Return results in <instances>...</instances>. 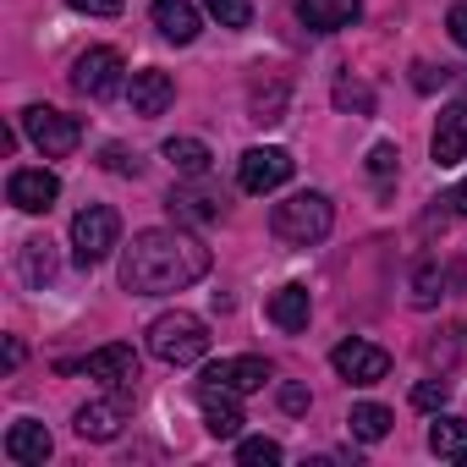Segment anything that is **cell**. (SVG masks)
I'll return each instance as SVG.
<instances>
[{
	"instance_id": "cell-1",
	"label": "cell",
	"mask_w": 467,
	"mask_h": 467,
	"mask_svg": "<svg viewBox=\"0 0 467 467\" xmlns=\"http://www.w3.org/2000/svg\"><path fill=\"white\" fill-rule=\"evenodd\" d=\"M209 275V248L182 225H154L138 231L121 254V286L132 297H165V292H187L192 281Z\"/></svg>"
},
{
	"instance_id": "cell-2",
	"label": "cell",
	"mask_w": 467,
	"mask_h": 467,
	"mask_svg": "<svg viewBox=\"0 0 467 467\" xmlns=\"http://www.w3.org/2000/svg\"><path fill=\"white\" fill-rule=\"evenodd\" d=\"M330 225H336V209H330L325 192H292L286 203L270 209V231H275L281 243H292V248H314V243H325V237H330Z\"/></svg>"
},
{
	"instance_id": "cell-3",
	"label": "cell",
	"mask_w": 467,
	"mask_h": 467,
	"mask_svg": "<svg viewBox=\"0 0 467 467\" xmlns=\"http://www.w3.org/2000/svg\"><path fill=\"white\" fill-rule=\"evenodd\" d=\"M149 352H154L160 363H171V368H187V363H198V358L209 352V330H203V319L187 314V308L160 314V319L149 325Z\"/></svg>"
},
{
	"instance_id": "cell-4",
	"label": "cell",
	"mask_w": 467,
	"mask_h": 467,
	"mask_svg": "<svg viewBox=\"0 0 467 467\" xmlns=\"http://www.w3.org/2000/svg\"><path fill=\"white\" fill-rule=\"evenodd\" d=\"M116 243H121V214L110 203H83L72 214V259L83 270H94L99 259H110Z\"/></svg>"
},
{
	"instance_id": "cell-5",
	"label": "cell",
	"mask_w": 467,
	"mask_h": 467,
	"mask_svg": "<svg viewBox=\"0 0 467 467\" xmlns=\"http://www.w3.org/2000/svg\"><path fill=\"white\" fill-rule=\"evenodd\" d=\"M23 132H28V143L45 160H61V154H72L83 143V121L67 116V110H56V105H28L23 110Z\"/></svg>"
},
{
	"instance_id": "cell-6",
	"label": "cell",
	"mask_w": 467,
	"mask_h": 467,
	"mask_svg": "<svg viewBox=\"0 0 467 467\" xmlns=\"http://www.w3.org/2000/svg\"><path fill=\"white\" fill-rule=\"evenodd\" d=\"M121 56L110 50V45H94V50H83L78 56V67H72V88L83 94V99H110V94H121Z\"/></svg>"
},
{
	"instance_id": "cell-7",
	"label": "cell",
	"mask_w": 467,
	"mask_h": 467,
	"mask_svg": "<svg viewBox=\"0 0 467 467\" xmlns=\"http://www.w3.org/2000/svg\"><path fill=\"white\" fill-rule=\"evenodd\" d=\"M132 385H110V396H99V401H83L78 407V418H72V429L83 434V440H116L121 434V423L132 418V396H127Z\"/></svg>"
},
{
	"instance_id": "cell-8",
	"label": "cell",
	"mask_w": 467,
	"mask_h": 467,
	"mask_svg": "<svg viewBox=\"0 0 467 467\" xmlns=\"http://www.w3.org/2000/svg\"><path fill=\"white\" fill-rule=\"evenodd\" d=\"M292 171H297V160L286 154V149H248L243 154V165H237V182H243V192H275V187H286L292 182Z\"/></svg>"
},
{
	"instance_id": "cell-9",
	"label": "cell",
	"mask_w": 467,
	"mask_h": 467,
	"mask_svg": "<svg viewBox=\"0 0 467 467\" xmlns=\"http://www.w3.org/2000/svg\"><path fill=\"white\" fill-rule=\"evenodd\" d=\"M330 363H336V374L347 379V385H379L385 374H390V352L385 347H374V341H341L336 352H330Z\"/></svg>"
},
{
	"instance_id": "cell-10",
	"label": "cell",
	"mask_w": 467,
	"mask_h": 467,
	"mask_svg": "<svg viewBox=\"0 0 467 467\" xmlns=\"http://www.w3.org/2000/svg\"><path fill=\"white\" fill-rule=\"evenodd\" d=\"M6 198H12L23 214H50L56 198H61V176L45 171V165H23V171H12V182H6Z\"/></svg>"
},
{
	"instance_id": "cell-11",
	"label": "cell",
	"mask_w": 467,
	"mask_h": 467,
	"mask_svg": "<svg viewBox=\"0 0 467 467\" xmlns=\"http://www.w3.org/2000/svg\"><path fill=\"white\" fill-rule=\"evenodd\" d=\"M429 154H434V165H440V171H451V165H462V160H467V105H445V110L434 116Z\"/></svg>"
},
{
	"instance_id": "cell-12",
	"label": "cell",
	"mask_w": 467,
	"mask_h": 467,
	"mask_svg": "<svg viewBox=\"0 0 467 467\" xmlns=\"http://www.w3.org/2000/svg\"><path fill=\"white\" fill-rule=\"evenodd\" d=\"M265 379H270L265 358H220L203 368V385H220L231 396H254V390H265Z\"/></svg>"
},
{
	"instance_id": "cell-13",
	"label": "cell",
	"mask_w": 467,
	"mask_h": 467,
	"mask_svg": "<svg viewBox=\"0 0 467 467\" xmlns=\"http://www.w3.org/2000/svg\"><path fill=\"white\" fill-rule=\"evenodd\" d=\"M363 17V0H297V23L314 34H341Z\"/></svg>"
},
{
	"instance_id": "cell-14",
	"label": "cell",
	"mask_w": 467,
	"mask_h": 467,
	"mask_svg": "<svg viewBox=\"0 0 467 467\" xmlns=\"http://www.w3.org/2000/svg\"><path fill=\"white\" fill-rule=\"evenodd\" d=\"M127 94H132V110H138V116H165V110H171V99H176V83H171V72L143 67V72H132Z\"/></svg>"
},
{
	"instance_id": "cell-15",
	"label": "cell",
	"mask_w": 467,
	"mask_h": 467,
	"mask_svg": "<svg viewBox=\"0 0 467 467\" xmlns=\"http://www.w3.org/2000/svg\"><path fill=\"white\" fill-rule=\"evenodd\" d=\"M198 401H203V429L214 440H237L243 434V412H237V396L220 390V385H198Z\"/></svg>"
},
{
	"instance_id": "cell-16",
	"label": "cell",
	"mask_w": 467,
	"mask_h": 467,
	"mask_svg": "<svg viewBox=\"0 0 467 467\" xmlns=\"http://www.w3.org/2000/svg\"><path fill=\"white\" fill-rule=\"evenodd\" d=\"M165 209L176 214V225H209L225 214V198L220 192H203V187H171Z\"/></svg>"
},
{
	"instance_id": "cell-17",
	"label": "cell",
	"mask_w": 467,
	"mask_h": 467,
	"mask_svg": "<svg viewBox=\"0 0 467 467\" xmlns=\"http://www.w3.org/2000/svg\"><path fill=\"white\" fill-rule=\"evenodd\" d=\"M149 17H154V28H160L171 45H192V39H198V28H203L192 0H154Z\"/></svg>"
},
{
	"instance_id": "cell-18",
	"label": "cell",
	"mask_w": 467,
	"mask_h": 467,
	"mask_svg": "<svg viewBox=\"0 0 467 467\" xmlns=\"http://www.w3.org/2000/svg\"><path fill=\"white\" fill-rule=\"evenodd\" d=\"M50 451H56V445H50V429H45V423L23 418V423L6 429V462H17V467H39Z\"/></svg>"
},
{
	"instance_id": "cell-19",
	"label": "cell",
	"mask_w": 467,
	"mask_h": 467,
	"mask_svg": "<svg viewBox=\"0 0 467 467\" xmlns=\"http://www.w3.org/2000/svg\"><path fill=\"white\" fill-rule=\"evenodd\" d=\"M88 379H105V385H132L138 379V352L132 347H99V352H88Z\"/></svg>"
},
{
	"instance_id": "cell-20",
	"label": "cell",
	"mask_w": 467,
	"mask_h": 467,
	"mask_svg": "<svg viewBox=\"0 0 467 467\" xmlns=\"http://www.w3.org/2000/svg\"><path fill=\"white\" fill-rule=\"evenodd\" d=\"M308 314H314V303H308V286H281L275 297H270V325L275 330H286V336H297V330H308Z\"/></svg>"
},
{
	"instance_id": "cell-21",
	"label": "cell",
	"mask_w": 467,
	"mask_h": 467,
	"mask_svg": "<svg viewBox=\"0 0 467 467\" xmlns=\"http://www.w3.org/2000/svg\"><path fill=\"white\" fill-rule=\"evenodd\" d=\"M160 154L171 160V171H176V176H192V182H203V176H209V165H214L209 143H198V138H165V149H160Z\"/></svg>"
},
{
	"instance_id": "cell-22",
	"label": "cell",
	"mask_w": 467,
	"mask_h": 467,
	"mask_svg": "<svg viewBox=\"0 0 467 467\" xmlns=\"http://www.w3.org/2000/svg\"><path fill=\"white\" fill-rule=\"evenodd\" d=\"M347 423H352V434H358V440H368V445H374V440H385V434H390V423H396V418H390V407H379V401H358V407L347 412Z\"/></svg>"
},
{
	"instance_id": "cell-23",
	"label": "cell",
	"mask_w": 467,
	"mask_h": 467,
	"mask_svg": "<svg viewBox=\"0 0 467 467\" xmlns=\"http://www.w3.org/2000/svg\"><path fill=\"white\" fill-rule=\"evenodd\" d=\"M429 451L434 456H467V418H434L429 423Z\"/></svg>"
},
{
	"instance_id": "cell-24",
	"label": "cell",
	"mask_w": 467,
	"mask_h": 467,
	"mask_svg": "<svg viewBox=\"0 0 467 467\" xmlns=\"http://www.w3.org/2000/svg\"><path fill=\"white\" fill-rule=\"evenodd\" d=\"M254 121L275 127L286 121V83H270V88H254Z\"/></svg>"
},
{
	"instance_id": "cell-25",
	"label": "cell",
	"mask_w": 467,
	"mask_h": 467,
	"mask_svg": "<svg viewBox=\"0 0 467 467\" xmlns=\"http://www.w3.org/2000/svg\"><path fill=\"white\" fill-rule=\"evenodd\" d=\"M445 297V275H440V265H418L412 270V303L418 308H434Z\"/></svg>"
},
{
	"instance_id": "cell-26",
	"label": "cell",
	"mask_w": 467,
	"mask_h": 467,
	"mask_svg": "<svg viewBox=\"0 0 467 467\" xmlns=\"http://www.w3.org/2000/svg\"><path fill=\"white\" fill-rule=\"evenodd\" d=\"M203 12H209L220 28H248V23H254V0H203Z\"/></svg>"
},
{
	"instance_id": "cell-27",
	"label": "cell",
	"mask_w": 467,
	"mask_h": 467,
	"mask_svg": "<svg viewBox=\"0 0 467 467\" xmlns=\"http://www.w3.org/2000/svg\"><path fill=\"white\" fill-rule=\"evenodd\" d=\"M23 275H28V286H45V281L56 275L50 243H23Z\"/></svg>"
},
{
	"instance_id": "cell-28",
	"label": "cell",
	"mask_w": 467,
	"mask_h": 467,
	"mask_svg": "<svg viewBox=\"0 0 467 467\" xmlns=\"http://www.w3.org/2000/svg\"><path fill=\"white\" fill-rule=\"evenodd\" d=\"M237 462H243V467H275V462H281V445L265 440V434H254V440L237 445Z\"/></svg>"
},
{
	"instance_id": "cell-29",
	"label": "cell",
	"mask_w": 467,
	"mask_h": 467,
	"mask_svg": "<svg viewBox=\"0 0 467 467\" xmlns=\"http://www.w3.org/2000/svg\"><path fill=\"white\" fill-rule=\"evenodd\" d=\"M336 110H358V116H368V110H374V94H368L363 83H352V78H336Z\"/></svg>"
},
{
	"instance_id": "cell-30",
	"label": "cell",
	"mask_w": 467,
	"mask_h": 467,
	"mask_svg": "<svg viewBox=\"0 0 467 467\" xmlns=\"http://www.w3.org/2000/svg\"><path fill=\"white\" fill-rule=\"evenodd\" d=\"M99 165L116 171V176H138V171H143V160H138L132 149H121V143H105V149H99Z\"/></svg>"
},
{
	"instance_id": "cell-31",
	"label": "cell",
	"mask_w": 467,
	"mask_h": 467,
	"mask_svg": "<svg viewBox=\"0 0 467 467\" xmlns=\"http://www.w3.org/2000/svg\"><path fill=\"white\" fill-rule=\"evenodd\" d=\"M451 401V379H423L418 390H412V407H423V412H434V407H445Z\"/></svg>"
},
{
	"instance_id": "cell-32",
	"label": "cell",
	"mask_w": 467,
	"mask_h": 467,
	"mask_svg": "<svg viewBox=\"0 0 467 467\" xmlns=\"http://www.w3.org/2000/svg\"><path fill=\"white\" fill-rule=\"evenodd\" d=\"M396 160H401V154H396V143H374V149H368V171H374V176H390V171H396Z\"/></svg>"
},
{
	"instance_id": "cell-33",
	"label": "cell",
	"mask_w": 467,
	"mask_h": 467,
	"mask_svg": "<svg viewBox=\"0 0 467 467\" xmlns=\"http://www.w3.org/2000/svg\"><path fill=\"white\" fill-rule=\"evenodd\" d=\"M72 12H88V17H116L121 12V0H67Z\"/></svg>"
},
{
	"instance_id": "cell-34",
	"label": "cell",
	"mask_w": 467,
	"mask_h": 467,
	"mask_svg": "<svg viewBox=\"0 0 467 467\" xmlns=\"http://www.w3.org/2000/svg\"><path fill=\"white\" fill-rule=\"evenodd\" d=\"M445 28H451V39L467 50V0H462V6H451V17H445Z\"/></svg>"
},
{
	"instance_id": "cell-35",
	"label": "cell",
	"mask_w": 467,
	"mask_h": 467,
	"mask_svg": "<svg viewBox=\"0 0 467 467\" xmlns=\"http://www.w3.org/2000/svg\"><path fill=\"white\" fill-rule=\"evenodd\" d=\"M308 401H314V396H308L303 385H281V407H286V412H308Z\"/></svg>"
},
{
	"instance_id": "cell-36",
	"label": "cell",
	"mask_w": 467,
	"mask_h": 467,
	"mask_svg": "<svg viewBox=\"0 0 467 467\" xmlns=\"http://www.w3.org/2000/svg\"><path fill=\"white\" fill-rule=\"evenodd\" d=\"M440 78H445V72H440ZM440 78H434V67H423V61H418V67H412V83H418V88H423V94H429V88H434V83H440Z\"/></svg>"
},
{
	"instance_id": "cell-37",
	"label": "cell",
	"mask_w": 467,
	"mask_h": 467,
	"mask_svg": "<svg viewBox=\"0 0 467 467\" xmlns=\"http://www.w3.org/2000/svg\"><path fill=\"white\" fill-rule=\"evenodd\" d=\"M440 203H445V209H451V214H467V182H462V187H456V192H445V198H440Z\"/></svg>"
},
{
	"instance_id": "cell-38",
	"label": "cell",
	"mask_w": 467,
	"mask_h": 467,
	"mask_svg": "<svg viewBox=\"0 0 467 467\" xmlns=\"http://www.w3.org/2000/svg\"><path fill=\"white\" fill-rule=\"evenodd\" d=\"M17 363H23V341L12 336V341H6V368H17Z\"/></svg>"
}]
</instances>
